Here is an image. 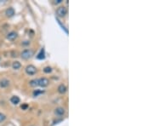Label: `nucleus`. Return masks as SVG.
Listing matches in <instances>:
<instances>
[{"instance_id":"2","label":"nucleus","mask_w":153,"mask_h":126,"mask_svg":"<svg viewBox=\"0 0 153 126\" xmlns=\"http://www.w3.org/2000/svg\"><path fill=\"white\" fill-rule=\"evenodd\" d=\"M26 72L28 75H34L37 72V68L33 65H29L26 67Z\"/></svg>"},{"instance_id":"18","label":"nucleus","mask_w":153,"mask_h":126,"mask_svg":"<svg viewBox=\"0 0 153 126\" xmlns=\"http://www.w3.org/2000/svg\"><path fill=\"white\" fill-rule=\"evenodd\" d=\"M62 2V0H54V4H60V3H61Z\"/></svg>"},{"instance_id":"3","label":"nucleus","mask_w":153,"mask_h":126,"mask_svg":"<svg viewBox=\"0 0 153 126\" xmlns=\"http://www.w3.org/2000/svg\"><path fill=\"white\" fill-rule=\"evenodd\" d=\"M56 13H57V15H58L59 16L63 17L66 15V13H67V9H66L65 7H64V6L59 7L58 10H57V11H56Z\"/></svg>"},{"instance_id":"9","label":"nucleus","mask_w":153,"mask_h":126,"mask_svg":"<svg viewBox=\"0 0 153 126\" xmlns=\"http://www.w3.org/2000/svg\"><path fill=\"white\" fill-rule=\"evenodd\" d=\"M55 113L59 116H61L65 113V109H64L63 107H58V108H56L55 109Z\"/></svg>"},{"instance_id":"10","label":"nucleus","mask_w":153,"mask_h":126,"mask_svg":"<svg viewBox=\"0 0 153 126\" xmlns=\"http://www.w3.org/2000/svg\"><path fill=\"white\" fill-rule=\"evenodd\" d=\"M58 91L60 94H64V93H65V91H66V87L64 84H60V86L58 87Z\"/></svg>"},{"instance_id":"8","label":"nucleus","mask_w":153,"mask_h":126,"mask_svg":"<svg viewBox=\"0 0 153 126\" xmlns=\"http://www.w3.org/2000/svg\"><path fill=\"white\" fill-rule=\"evenodd\" d=\"M20 98L18 97V96H14L11 97V99H10V102H11V103H13L14 105H17L18 103H20Z\"/></svg>"},{"instance_id":"1","label":"nucleus","mask_w":153,"mask_h":126,"mask_svg":"<svg viewBox=\"0 0 153 126\" xmlns=\"http://www.w3.org/2000/svg\"><path fill=\"white\" fill-rule=\"evenodd\" d=\"M33 55V51L32 49H25L21 52V58L27 60V59L31 58Z\"/></svg>"},{"instance_id":"17","label":"nucleus","mask_w":153,"mask_h":126,"mask_svg":"<svg viewBox=\"0 0 153 126\" xmlns=\"http://www.w3.org/2000/svg\"><path fill=\"white\" fill-rule=\"evenodd\" d=\"M21 107V109L22 110H26L28 108V105L27 104H22Z\"/></svg>"},{"instance_id":"15","label":"nucleus","mask_w":153,"mask_h":126,"mask_svg":"<svg viewBox=\"0 0 153 126\" xmlns=\"http://www.w3.org/2000/svg\"><path fill=\"white\" fill-rule=\"evenodd\" d=\"M43 90H36L33 92V96H37L38 95H41V94H43Z\"/></svg>"},{"instance_id":"14","label":"nucleus","mask_w":153,"mask_h":126,"mask_svg":"<svg viewBox=\"0 0 153 126\" xmlns=\"http://www.w3.org/2000/svg\"><path fill=\"white\" fill-rule=\"evenodd\" d=\"M43 72H44L45 73H49V72H52V68L49 67V66H46V67L43 69Z\"/></svg>"},{"instance_id":"11","label":"nucleus","mask_w":153,"mask_h":126,"mask_svg":"<svg viewBox=\"0 0 153 126\" xmlns=\"http://www.w3.org/2000/svg\"><path fill=\"white\" fill-rule=\"evenodd\" d=\"M21 64L19 61H15V62H13V64H12V67H13L14 69H15V70L20 69V68H21Z\"/></svg>"},{"instance_id":"12","label":"nucleus","mask_w":153,"mask_h":126,"mask_svg":"<svg viewBox=\"0 0 153 126\" xmlns=\"http://www.w3.org/2000/svg\"><path fill=\"white\" fill-rule=\"evenodd\" d=\"M44 49H41V51H40V53L37 55V59H39V60H42V59H44Z\"/></svg>"},{"instance_id":"4","label":"nucleus","mask_w":153,"mask_h":126,"mask_svg":"<svg viewBox=\"0 0 153 126\" xmlns=\"http://www.w3.org/2000/svg\"><path fill=\"white\" fill-rule=\"evenodd\" d=\"M38 80V86H41V87H46L49 85V81L48 78H42L40 79H37Z\"/></svg>"},{"instance_id":"7","label":"nucleus","mask_w":153,"mask_h":126,"mask_svg":"<svg viewBox=\"0 0 153 126\" xmlns=\"http://www.w3.org/2000/svg\"><path fill=\"white\" fill-rule=\"evenodd\" d=\"M9 85V81L7 80V79H2L0 81V87L2 88H6Z\"/></svg>"},{"instance_id":"6","label":"nucleus","mask_w":153,"mask_h":126,"mask_svg":"<svg viewBox=\"0 0 153 126\" xmlns=\"http://www.w3.org/2000/svg\"><path fill=\"white\" fill-rule=\"evenodd\" d=\"M17 38V33L15 32H10L7 35V38L9 40H15Z\"/></svg>"},{"instance_id":"13","label":"nucleus","mask_w":153,"mask_h":126,"mask_svg":"<svg viewBox=\"0 0 153 126\" xmlns=\"http://www.w3.org/2000/svg\"><path fill=\"white\" fill-rule=\"evenodd\" d=\"M30 85L32 87H37L38 86V80L37 79H33L30 82Z\"/></svg>"},{"instance_id":"16","label":"nucleus","mask_w":153,"mask_h":126,"mask_svg":"<svg viewBox=\"0 0 153 126\" xmlns=\"http://www.w3.org/2000/svg\"><path fill=\"white\" fill-rule=\"evenodd\" d=\"M5 119H6L5 115H4V114H3V113H0V123H2L3 121H4V120H5Z\"/></svg>"},{"instance_id":"5","label":"nucleus","mask_w":153,"mask_h":126,"mask_svg":"<svg viewBox=\"0 0 153 126\" xmlns=\"http://www.w3.org/2000/svg\"><path fill=\"white\" fill-rule=\"evenodd\" d=\"M15 10H14L13 8H9V9H7L5 11V14L6 15H7L8 17H11L13 16L14 15H15Z\"/></svg>"}]
</instances>
